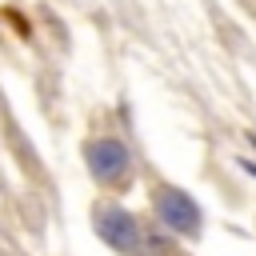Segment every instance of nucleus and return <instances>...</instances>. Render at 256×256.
<instances>
[{
  "mask_svg": "<svg viewBox=\"0 0 256 256\" xmlns=\"http://www.w3.org/2000/svg\"><path fill=\"white\" fill-rule=\"evenodd\" d=\"M96 232H100L112 248H120V252H136V244H140L136 220H132L128 212H120V208H104V212L96 216Z\"/></svg>",
  "mask_w": 256,
  "mask_h": 256,
  "instance_id": "nucleus-2",
  "label": "nucleus"
},
{
  "mask_svg": "<svg viewBox=\"0 0 256 256\" xmlns=\"http://www.w3.org/2000/svg\"><path fill=\"white\" fill-rule=\"evenodd\" d=\"M88 164H92L96 180H116V176L128 172V152H124V144H116V140H96V144L88 148Z\"/></svg>",
  "mask_w": 256,
  "mask_h": 256,
  "instance_id": "nucleus-3",
  "label": "nucleus"
},
{
  "mask_svg": "<svg viewBox=\"0 0 256 256\" xmlns=\"http://www.w3.org/2000/svg\"><path fill=\"white\" fill-rule=\"evenodd\" d=\"M156 212H160V220H164L168 228H176V232H196V224H200L196 204H192L184 192H176V188H164V192L156 196Z\"/></svg>",
  "mask_w": 256,
  "mask_h": 256,
  "instance_id": "nucleus-1",
  "label": "nucleus"
}]
</instances>
